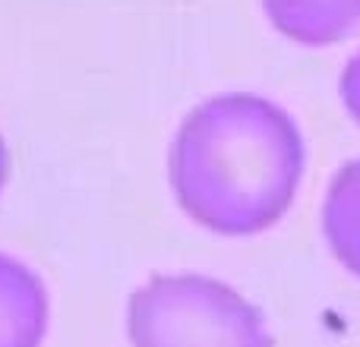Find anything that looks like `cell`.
Returning a JSON list of instances; mask_svg holds the SVG:
<instances>
[{
	"label": "cell",
	"instance_id": "4",
	"mask_svg": "<svg viewBox=\"0 0 360 347\" xmlns=\"http://www.w3.org/2000/svg\"><path fill=\"white\" fill-rule=\"evenodd\" d=\"M269 25L300 48H335L360 38V0H259Z\"/></svg>",
	"mask_w": 360,
	"mask_h": 347
},
{
	"label": "cell",
	"instance_id": "6",
	"mask_svg": "<svg viewBox=\"0 0 360 347\" xmlns=\"http://www.w3.org/2000/svg\"><path fill=\"white\" fill-rule=\"evenodd\" d=\"M338 98H342L345 114L360 126V48L342 67V76H338Z\"/></svg>",
	"mask_w": 360,
	"mask_h": 347
},
{
	"label": "cell",
	"instance_id": "3",
	"mask_svg": "<svg viewBox=\"0 0 360 347\" xmlns=\"http://www.w3.org/2000/svg\"><path fill=\"white\" fill-rule=\"evenodd\" d=\"M51 332L44 278L10 253H0V347H41Z\"/></svg>",
	"mask_w": 360,
	"mask_h": 347
},
{
	"label": "cell",
	"instance_id": "5",
	"mask_svg": "<svg viewBox=\"0 0 360 347\" xmlns=\"http://www.w3.org/2000/svg\"><path fill=\"white\" fill-rule=\"evenodd\" d=\"M319 228L332 259L360 278V155L332 171L323 192Z\"/></svg>",
	"mask_w": 360,
	"mask_h": 347
},
{
	"label": "cell",
	"instance_id": "1",
	"mask_svg": "<svg viewBox=\"0 0 360 347\" xmlns=\"http://www.w3.org/2000/svg\"><path fill=\"white\" fill-rule=\"evenodd\" d=\"M307 174V139L285 105L218 92L180 117L168 143L177 209L218 237H256L291 211Z\"/></svg>",
	"mask_w": 360,
	"mask_h": 347
},
{
	"label": "cell",
	"instance_id": "2",
	"mask_svg": "<svg viewBox=\"0 0 360 347\" xmlns=\"http://www.w3.org/2000/svg\"><path fill=\"white\" fill-rule=\"evenodd\" d=\"M124 325L130 347H275L266 313L202 272L146 278L127 300Z\"/></svg>",
	"mask_w": 360,
	"mask_h": 347
},
{
	"label": "cell",
	"instance_id": "7",
	"mask_svg": "<svg viewBox=\"0 0 360 347\" xmlns=\"http://www.w3.org/2000/svg\"><path fill=\"white\" fill-rule=\"evenodd\" d=\"M6 180H10V149H6L4 130H0V192H4Z\"/></svg>",
	"mask_w": 360,
	"mask_h": 347
}]
</instances>
